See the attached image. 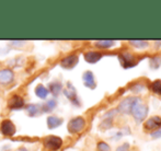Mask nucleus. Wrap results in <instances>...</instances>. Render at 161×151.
<instances>
[{"mask_svg":"<svg viewBox=\"0 0 161 151\" xmlns=\"http://www.w3.org/2000/svg\"><path fill=\"white\" fill-rule=\"evenodd\" d=\"M139 103H140L139 98H126L119 104L117 111H119L121 114H124V115L129 114V113H131L134 107H135L137 104H139Z\"/></svg>","mask_w":161,"mask_h":151,"instance_id":"nucleus-1","label":"nucleus"},{"mask_svg":"<svg viewBox=\"0 0 161 151\" xmlns=\"http://www.w3.org/2000/svg\"><path fill=\"white\" fill-rule=\"evenodd\" d=\"M86 126V121L83 117H75L68 124V130L72 134L79 132L85 128Z\"/></svg>","mask_w":161,"mask_h":151,"instance_id":"nucleus-2","label":"nucleus"},{"mask_svg":"<svg viewBox=\"0 0 161 151\" xmlns=\"http://www.w3.org/2000/svg\"><path fill=\"white\" fill-rule=\"evenodd\" d=\"M63 145V140L62 138L57 136H48L47 138H45L44 140V146L49 150L56 151L58 150Z\"/></svg>","mask_w":161,"mask_h":151,"instance_id":"nucleus-3","label":"nucleus"},{"mask_svg":"<svg viewBox=\"0 0 161 151\" xmlns=\"http://www.w3.org/2000/svg\"><path fill=\"white\" fill-rule=\"evenodd\" d=\"M131 114H133L134 118H135L136 121H144V119L146 118L147 114H148V107H147L146 105L139 103V104H137L133 109V111H131Z\"/></svg>","mask_w":161,"mask_h":151,"instance_id":"nucleus-4","label":"nucleus"},{"mask_svg":"<svg viewBox=\"0 0 161 151\" xmlns=\"http://www.w3.org/2000/svg\"><path fill=\"white\" fill-rule=\"evenodd\" d=\"M119 62L123 65L124 68H130L136 65V58L130 53H123L119 55Z\"/></svg>","mask_w":161,"mask_h":151,"instance_id":"nucleus-5","label":"nucleus"},{"mask_svg":"<svg viewBox=\"0 0 161 151\" xmlns=\"http://www.w3.org/2000/svg\"><path fill=\"white\" fill-rule=\"evenodd\" d=\"M1 132L6 136H13L15 134V126L14 124L12 123L9 119H4L3 121L1 123Z\"/></svg>","mask_w":161,"mask_h":151,"instance_id":"nucleus-6","label":"nucleus"},{"mask_svg":"<svg viewBox=\"0 0 161 151\" xmlns=\"http://www.w3.org/2000/svg\"><path fill=\"white\" fill-rule=\"evenodd\" d=\"M14 73L11 69H1L0 70V84H8L12 82Z\"/></svg>","mask_w":161,"mask_h":151,"instance_id":"nucleus-7","label":"nucleus"},{"mask_svg":"<svg viewBox=\"0 0 161 151\" xmlns=\"http://www.w3.org/2000/svg\"><path fill=\"white\" fill-rule=\"evenodd\" d=\"M78 64V56L77 55H70L65 57L64 59L60 62V65H62L63 68L65 69H71L74 68L76 65Z\"/></svg>","mask_w":161,"mask_h":151,"instance_id":"nucleus-8","label":"nucleus"},{"mask_svg":"<svg viewBox=\"0 0 161 151\" xmlns=\"http://www.w3.org/2000/svg\"><path fill=\"white\" fill-rule=\"evenodd\" d=\"M159 127H161V118L159 116L151 117L145 123V129L147 130H155Z\"/></svg>","mask_w":161,"mask_h":151,"instance_id":"nucleus-9","label":"nucleus"},{"mask_svg":"<svg viewBox=\"0 0 161 151\" xmlns=\"http://www.w3.org/2000/svg\"><path fill=\"white\" fill-rule=\"evenodd\" d=\"M82 80L87 88H89V89H94L96 88V79H94V76L91 71H86L82 76Z\"/></svg>","mask_w":161,"mask_h":151,"instance_id":"nucleus-10","label":"nucleus"},{"mask_svg":"<svg viewBox=\"0 0 161 151\" xmlns=\"http://www.w3.org/2000/svg\"><path fill=\"white\" fill-rule=\"evenodd\" d=\"M8 105L10 109H21L24 105V100L19 95H13L12 98L9 100Z\"/></svg>","mask_w":161,"mask_h":151,"instance_id":"nucleus-11","label":"nucleus"},{"mask_svg":"<svg viewBox=\"0 0 161 151\" xmlns=\"http://www.w3.org/2000/svg\"><path fill=\"white\" fill-rule=\"evenodd\" d=\"M102 58V54L97 51H88L85 54V59L89 64H96Z\"/></svg>","mask_w":161,"mask_h":151,"instance_id":"nucleus-12","label":"nucleus"},{"mask_svg":"<svg viewBox=\"0 0 161 151\" xmlns=\"http://www.w3.org/2000/svg\"><path fill=\"white\" fill-rule=\"evenodd\" d=\"M62 123H63V119L57 116H53L52 115V116L47 117V126H48L49 129H54V128L58 127Z\"/></svg>","mask_w":161,"mask_h":151,"instance_id":"nucleus-13","label":"nucleus"},{"mask_svg":"<svg viewBox=\"0 0 161 151\" xmlns=\"http://www.w3.org/2000/svg\"><path fill=\"white\" fill-rule=\"evenodd\" d=\"M62 90H63V85H62V83L58 82V81H54V82L49 83V90L48 91H51L54 96L59 95L60 92H62Z\"/></svg>","mask_w":161,"mask_h":151,"instance_id":"nucleus-14","label":"nucleus"},{"mask_svg":"<svg viewBox=\"0 0 161 151\" xmlns=\"http://www.w3.org/2000/svg\"><path fill=\"white\" fill-rule=\"evenodd\" d=\"M48 89L45 88L43 84H38L37 87L35 88V94L38 96L40 99H46L47 95H48Z\"/></svg>","mask_w":161,"mask_h":151,"instance_id":"nucleus-15","label":"nucleus"},{"mask_svg":"<svg viewBox=\"0 0 161 151\" xmlns=\"http://www.w3.org/2000/svg\"><path fill=\"white\" fill-rule=\"evenodd\" d=\"M68 89H66L65 91H64V93H65V95L67 96L69 100H71V101H74L75 103H76V101H77V94H76V90H75V88L72 87L70 83H68Z\"/></svg>","mask_w":161,"mask_h":151,"instance_id":"nucleus-16","label":"nucleus"},{"mask_svg":"<svg viewBox=\"0 0 161 151\" xmlns=\"http://www.w3.org/2000/svg\"><path fill=\"white\" fill-rule=\"evenodd\" d=\"M114 45V40H97L96 46L100 47V48H108L112 47Z\"/></svg>","mask_w":161,"mask_h":151,"instance_id":"nucleus-17","label":"nucleus"},{"mask_svg":"<svg viewBox=\"0 0 161 151\" xmlns=\"http://www.w3.org/2000/svg\"><path fill=\"white\" fill-rule=\"evenodd\" d=\"M26 112L30 116H35L40 113V105L37 104H30L26 107Z\"/></svg>","mask_w":161,"mask_h":151,"instance_id":"nucleus-18","label":"nucleus"},{"mask_svg":"<svg viewBox=\"0 0 161 151\" xmlns=\"http://www.w3.org/2000/svg\"><path fill=\"white\" fill-rule=\"evenodd\" d=\"M129 44H131L133 46L138 47V48H142V47H147L148 46V43L146 40H129Z\"/></svg>","mask_w":161,"mask_h":151,"instance_id":"nucleus-19","label":"nucleus"},{"mask_svg":"<svg viewBox=\"0 0 161 151\" xmlns=\"http://www.w3.org/2000/svg\"><path fill=\"white\" fill-rule=\"evenodd\" d=\"M56 105H57V102H56V100H54V99H52V100H49L48 102L46 103V104L44 105V111H52V110H54L56 107Z\"/></svg>","mask_w":161,"mask_h":151,"instance_id":"nucleus-20","label":"nucleus"},{"mask_svg":"<svg viewBox=\"0 0 161 151\" xmlns=\"http://www.w3.org/2000/svg\"><path fill=\"white\" fill-rule=\"evenodd\" d=\"M151 90L156 93L160 94L161 95V81L160 80H157L151 84Z\"/></svg>","mask_w":161,"mask_h":151,"instance_id":"nucleus-21","label":"nucleus"},{"mask_svg":"<svg viewBox=\"0 0 161 151\" xmlns=\"http://www.w3.org/2000/svg\"><path fill=\"white\" fill-rule=\"evenodd\" d=\"M161 65V58L160 57H155V58H151L150 60V66L151 68H158Z\"/></svg>","mask_w":161,"mask_h":151,"instance_id":"nucleus-22","label":"nucleus"},{"mask_svg":"<svg viewBox=\"0 0 161 151\" xmlns=\"http://www.w3.org/2000/svg\"><path fill=\"white\" fill-rule=\"evenodd\" d=\"M97 150L99 151H111V148L106 143L101 141V143H97Z\"/></svg>","mask_w":161,"mask_h":151,"instance_id":"nucleus-23","label":"nucleus"},{"mask_svg":"<svg viewBox=\"0 0 161 151\" xmlns=\"http://www.w3.org/2000/svg\"><path fill=\"white\" fill-rule=\"evenodd\" d=\"M144 85L142 84H139V83H138V84H135L134 85V87H131V91H134V92H138V91H142V89H144Z\"/></svg>","mask_w":161,"mask_h":151,"instance_id":"nucleus-24","label":"nucleus"},{"mask_svg":"<svg viewBox=\"0 0 161 151\" xmlns=\"http://www.w3.org/2000/svg\"><path fill=\"white\" fill-rule=\"evenodd\" d=\"M151 137H153V138H160L161 137V128L158 130H155V132L151 134Z\"/></svg>","mask_w":161,"mask_h":151,"instance_id":"nucleus-25","label":"nucleus"},{"mask_svg":"<svg viewBox=\"0 0 161 151\" xmlns=\"http://www.w3.org/2000/svg\"><path fill=\"white\" fill-rule=\"evenodd\" d=\"M129 149V145L128 143H124L123 146L117 148V151H127Z\"/></svg>","mask_w":161,"mask_h":151,"instance_id":"nucleus-26","label":"nucleus"},{"mask_svg":"<svg viewBox=\"0 0 161 151\" xmlns=\"http://www.w3.org/2000/svg\"><path fill=\"white\" fill-rule=\"evenodd\" d=\"M24 42H11V44H22Z\"/></svg>","mask_w":161,"mask_h":151,"instance_id":"nucleus-27","label":"nucleus"},{"mask_svg":"<svg viewBox=\"0 0 161 151\" xmlns=\"http://www.w3.org/2000/svg\"><path fill=\"white\" fill-rule=\"evenodd\" d=\"M19 151H28V150H26V149H24V148H21V149H20Z\"/></svg>","mask_w":161,"mask_h":151,"instance_id":"nucleus-28","label":"nucleus"}]
</instances>
